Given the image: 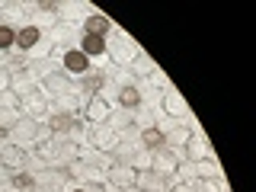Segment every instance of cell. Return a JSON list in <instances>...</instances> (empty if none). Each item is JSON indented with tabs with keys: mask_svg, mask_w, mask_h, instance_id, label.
Returning a JSON list of instances; mask_svg holds the SVG:
<instances>
[{
	"mask_svg": "<svg viewBox=\"0 0 256 192\" xmlns=\"http://www.w3.org/2000/svg\"><path fill=\"white\" fill-rule=\"evenodd\" d=\"M134 173L132 166L125 164V160H112L109 164V170H106V186H116V189H134Z\"/></svg>",
	"mask_w": 256,
	"mask_h": 192,
	"instance_id": "obj_1",
	"label": "cell"
},
{
	"mask_svg": "<svg viewBox=\"0 0 256 192\" xmlns=\"http://www.w3.org/2000/svg\"><path fill=\"white\" fill-rule=\"evenodd\" d=\"M90 144L96 150H102V154H112V150H118V144H122V138H118V132L112 125H93L90 132Z\"/></svg>",
	"mask_w": 256,
	"mask_h": 192,
	"instance_id": "obj_2",
	"label": "cell"
},
{
	"mask_svg": "<svg viewBox=\"0 0 256 192\" xmlns=\"http://www.w3.org/2000/svg\"><path fill=\"white\" fill-rule=\"evenodd\" d=\"M22 109H26V118H45V116H52V100H48V96L38 90H32V93H26L22 96Z\"/></svg>",
	"mask_w": 256,
	"mask_h": 192,
	"instance_id": "obj_3",
	"label": "cell"
},
{
	"mask_svg": "<svg viewBox=\"0 0 256 192\" xmlns=\"http://www.w3.org/2000/svg\"><path fill=\"white\" fill-rule=\"evenodd\" d=\"M38 90H42L48 100H64V96L74 93V86L68 84V77H64V74H52V70H48V74H42V84H38Z\"/></svg>",
	"mask_w": 256,
	"mask_h": 192,
	"instance_id": "obj_4",
	"label": "cell"
},
{
	"mask_svg": "<svg viewBox=\"0 0 256 192\" xmlns=\"http://www.w3.org/2000/svg\"><path fill=\"white\" fill-rule=\"evenodd\" d=\"M42 125L36 122V118H16V122L10 125V134L16 141H20V148H26V144H36L38 138H42Z\"/></svg>",
	"mask_w": 256,
	"mask_h": 192,
	"instance_id": "obj_5",
	"label": "cell"
},
{
	"mask_svg": "<svg viewBox=\"0 0 256 192\" xmlns=\"http://www.w3.org/2000/svg\"><path fill=\"white\" fill-rule=\"evenodd\" d=\"M84 112H86V122H93V125H109L112 122V109H109V102L102 100L100 93L86 100V109Z\"/></svg>",
	"mask_w": 256,
	"mask_h": 192,
	"instance_id": "obj_6",
	"label": "cell"
},
{
	"mask_svg": "<svg viewBox=\"0 0 256 192\" xmlns=\"http://www.w3.org/2000/svg\"><path fill=\"white\" fill-rule=\"evenodd\" d=\"M134 52H138V48H134V42L128 36H118L116 42H106V54L116 64H128V61L134 58Z\"/></svg>",
	"mask_w": 256,
	"mask_h": 192,
	"instance_id": "obj_7",
	"label": "cell"
},
{
	"mask_svg": "<svg viewBox=\"0 0 256 192\" xmlns=\"http://www.w3.org/2000/svg\"><path fill=\"white\" fill-rule=\"evenodd\" d=\"M134 189L138 192H166V176H160L157 170H144L134 176Z\"/></svg>",
	"mask_w": 256,
	"mask_h": 192,
	"instance_id": "obj_8",
	"label": "cell"
},
{
	"mask_svg": "<svg viewBox=\"0 0 256 192\" xmlns=\"http://www.w3.org/2000/svg\"><path fill=\"white\" fill-rule=\"evenodd\" d=\"M77 125V116L70 109H58L48 116V128H52V134H70Z\"/></svg>",
	"mask_w": 256,
	"mask_h": 192,
	"instance_id": "obj_9",
	"label": "cell"
},
{
	"mask_svg": "<svg viewBox=\"0 0 256 192\" xmlns=\"http://www.w3.org/2000/svg\"><path fill=\"white\" fill-rule=\"evenodd\" d=\"M0 164L13 173L22 170V166H26V148H20V144H4V148H0Z\"/></svg>",
	"mask_w": 256,
	"mask_h": 192,
	"instance_id": "obj_10",
	"label": "cell"
},
{
	"mask_svg": "<svg viewBox=\"0 0 256 192\" xmlns=\"http://www.w3.org/2000/svg\"><path fill=\"white\" fill-rule=\"evenodd\" d=\"M128 70H132L134 77H154L157 74V64H154V58H150L148 52H141V48H138L134 58L128 61Z\"/></svg>",
	"mask_w": 256,
	"mask_h": 192,
	"instance_id": "obj_11",
	"label": "cell"
},
{
	"mask_svg": "<svg viewBox=\"0 0 256 192\" xmlns=\"http://www.w3.org/2000/svg\"><path fill=\"white\" fill-rule=\"evenodd\" d=\"M38 42H42V29L36 26V22H29V26H20L16 29V48H20V52H29V48H36Z\"/></svg>",
	"mask_w": 256,
	"mask_h": 192,
	"instance_id": "obj_12",
	"label": "cell"
},
{
	"mask_svg": "<svg viewBox=\"0 0 256 192\" xmlns=\"http://www.w3.org/2000/svg\"><path fill=\"white\" fill-rule=\"evenodd\" d=\"M182 150H186V164H198V160H205V154H208L205 134H189L186 144H182Z\"/></svg>",
	"mask_w": 256,
	"mask_h": 192,
	"instance_id": "obj_13",
	"label": "cell"
},
{
	"mask_svg": "<svg viewBox=\"0 0 256 192\" xmlns=\"http://www.w3.org/2000/svg\"><path fill=\"white\" fill-rule=\"evenodd\" d=\"M61 58H64V68H68L70 74H86V70H90V58H86L80 48H68Z\"/></svg>",
	"mask_w": 256,
	"mask_h": 192,
	"instance_id": "obj_14",
	"label": "cell"
},
{
	"mask_svg": "<svg viewBox=\"0 0 256 192\" xmlns=\"http://www.w3.org/2000/svg\"><path fill=\"white\" fill-rule=\"evenodd\" d=\"M160 109L166 112V116H173V118H180V116H186V100H182L176 90H164V100H160Z\"/></svg>",
	"mask_w": 256,
	"mask_h": 192,
	"instance_id": "obj_15",
	"label": "cell"
},
{
	"mask_svg": "<svg viewBox=\"0 0 256 192\" xmlns=\"http://www.w3.org/2000/svg\"><path fill=\"white\" fill-rule=\"evenodd\" d=\"M109 29H112V22H109L102 13H93V16H86V20H84V36H100V38H106Z\"/></svg>",
	"mask_w": 256,
	"mask_h": 192,
	"instance_id": "obj_16",
	"label": "cell"
},
{
	"mask_svg": "<svg viewBox=\"0 0 256 192\" xmlns=\"http://www.w3.org/2000/svg\"><path fill=\"white\" fill-rule=\"evenodd\" d=\"M164 141H166V134H164V128L160 125H148V128H141V144H144V150H160L164 148Z\"/></svg>",
	"mask_w": 256,
	"mask_h": 192,
	"instance_id": "obj_17",
	"label": "cell"
},
{
	"mask_svg": "<svg viewBox=\"0 0 256 192\" xmlns=\"http://www.w3.org/2000/svg\"><path fill=\"white\" fill-rule=\"evenodd\" d=\"M102 86H106V74H102V70H86V74H84V84H80V90L86 93V100H90V96H96Z\"/></svg>",
	"mask_w": 256,
	"mask_h": 192,
	"instance_id": "obj_18",
	"label": "cell"
},
{
	"mask_svg": "<svg viewBox=\"0 0 256 192\" xmlns=\"http://www.w3.org/2000/svg\"><path fill=\"white\" fill-rule=\"evenodd\" d=\"M80 52H84L86 58H102V54H106V38L84 36V38H80Z\"/></svg>",
	"mask_w": 256,
	"mask_h": 192,
	"instance_id": "obj_19",
	"label": "cell"
},
{
	"mask_svg": "<svg viewBox=\"0 0 256 192\" xmlns=\"http://www.w3.org/2000/svg\"><path fill=\"white\" fill-rule=\"evenodd\" d=\"M32 148H36V154H38V160H42V164H58V144H54V141L38 138Z\"/></svg>",
	"mask_w": 256,
	"mask_h": 192,
	"instance_id": "obj_20",
	"label": "cell"
},
{
	"mask_svg": "<svg viewBox=\"0 0 256 192\" xmlns=\"http://www.w3.org/2000/svg\"><path fill=\"white\" fill-rule=\"evenodd\" d=\"M118 102H122V109H138L141 106V90L134 84H125L122 90H118Z\"/></svg>",
	"mask_w": 256,
	"mask_h": 192,
	"instance_id": "obj_21",
	"label": "cell"
},
{
	"mask_svg": "<svg viewBox=\"0 0 256 192\" xmlns=\"http://www.w3.org/2000/svg\"><path fill=\"white\" fill-rule=\"evenodd\" d=\"M10 186H13V189H20V192H36L38 182H36V176H32V173H26V170H16V173L10 176Z\"/></svg>",
	"mask_w": 256,
	"mask_h": 192,
	"instance_id": "obj_22",
	"label": "cell"
},
{
	"mask_svg": "<svg viewBox=\"0 0 256 192\" xmlns=\"http://www.w3.org/2000/svg\"><path fill=\"white\" fill-rule=\"evenodd\" d=\"M164 134H166L164 148H173V150H176V148H182V144H186V138H189L192 132H189V125H176L173 132H164Z\"/></svg>",
	"mask_w": 256,
	"mask_h": 192,
	"instance_id": "obj_23",
	"label": "cell"
},
{
	"mask_svg": "<svg viewBox=\"0 0 256 192\" xmlns=\"http://www.w3.org/2000/svg\"><path fill=\"white\" fill-rule=\"evenodd\" d=\"M13 42H16V29L6 26V22H0V52L13 48Z\"/></svg>",
	"mask_w": 256,
	"mask_h": 192,
	"instance_id": "obj_24",
	"label": "cell"
},
{
	"mask_svg": "<svg viewBox=\"0 0 256 192\" xmlns=\"http://www.w3.org/2000/svg\"><path fill=\"white\" fill-rule=\"evenodd\" d=\"M192 192H224V189H221V180H196Z\"/></svg>",
	"mask_w": 256,
	"mask_h": 192,
	"instance_id": "obj_25",
	"label": "cell"
},
{
	"mask_svg": "<svg viewBox=\"0 0 256 192\" xmlns=\"http://www.w3.org/2000/svg\"><path fill=\"white\" fill-rule=\"evenodd\" d=\"M10 84H13V70L0 64V96H4L6 90H10Z\"/></svg>",
	"mask_w": 256,
	"mask_h": 192,
	"instance_id": "obj_26",
	"label": "cell"
},
{
	"mask_svg": "<svg viewBox=\"0 0 256 192\" xmlns=\"http://www.w3.org/2000/svg\"><path fill=\"white\" fill-rule=\"evenodd\" d=\"M166 192H192V186H189V182H176V186H170Z\"/></svg>",
	"mask_w": 256,
	"mask_h": 192,
	"instance_id": "obj_27",
	"label": "cell"
},
{
	"mask_svg": "<svg viewBox=\"0 0 256 192\" xmlns=\"http://www.w3.org/2000/svg\"><path fill=\"white\" fill-rule=\"evenodd\" d=\"M38 192H61V186H58V182H45V186L38 189Z\"/></svg>",
	"mask_w": 256,
	"mask_h": 192,
	"instance_id": "obj_28",
	"label": "cell"
},
{
	"mask_svg": "<svg viewBox=\"0 0 256 192\" xmlns=\"http://www.w3.org/2000/svg\"><path fill=\"white\" fill-rule=\"evenodd\" d=\"M6 138H10V128H6L4 122H0V141H6Z\"/></svg>",
	"mask_w": 256,
	"mask_h": 192,
	"instance_id": "obj_29",
	"label": "cell"
},
{
	"mask_svg": "<svg viewBox=\"0 0 256 192\" xmlns=\"http://www.w3.org/2000/svg\"><path fill=\"white\" fill-rule=\"evenodd\" d=\"M70 192H86V189H70Z\"/></svg>",
	"mask_w": 256,
	"mask_h": 192,
	"instance_id": "obj_30",
	"label": "cell"
}]
</instances>
